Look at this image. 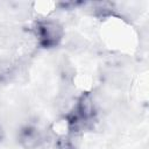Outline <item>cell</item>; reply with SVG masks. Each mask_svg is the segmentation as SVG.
Returning <instances> with one entry per match:
<instances>
[{
	"mask_svg": "<svg viewBox=\"0 0 149 149\" xmlns=\"http://www.w3.org/2000/svg\"><path fill=\"white\" fill-rule=\"evenodd\" d=\"M33 33L37 40V43L43 49H51L57 47L64 36V29L62 24L51 19L37 20L33 26Z\"/></svg>",
	"mask_w": 149,
	"mask_h": 149,
	"instance_id": "6da1fadb",
	"label": "cell"
},
{
	"mask_svg": "<svg viewBox=\"0 0 149 149\" xmlns=\"http://www.w3.org/2000/svg\"><path fill=\"white\" fill-rule=\"evenodd\" d=\"M72 112L78 116V119L81 121L84 127H86L88 123H91L95 116V107L93 104V98L91 93L84 92L78 98Z\"/></svg>",
	"mask_w": 149,
	"mask_h": 149,
	"instance_id": "7a4b0ae2",
	"label": "cell"
},
{
	"mask_svg": "<svg viewBox=\"0 0 149 149\" xmlns=\"http://www.w3.org/2000/svg\"><path fill=\"white\" fill-rule=\"evenodd\" d=\"M17 142L23 149H37L43 143V135L35 126H23L17 133Z\"/></svg>",
	"mask_w": 149,
	"mask_h": 149,
	"instance_id": "3957f363",
	"label": "cell"
},
{
	"mask_svg": "<svg viewBox=\"0 0 149 149\" xmlns=\"http://www.w3.org/2000/svg\"><path fill=\"white\" fill-rule=\"evenodd\" d=\"M55 148L56 149H76L73 142L66 135H62V136L57 137V140L55 142Z\"/></svg>",
	"mask_w": 149,
	"mask_h": 149,
	"instance_id": "277c9868",
	"label": "cell"
},
{
	"mask_svg": "<svg viewBox=\"0 0 149 149\" xmlns=\"http://www.w3.org/2000/svg\"><path fill=\"white\" fill-rule=\"evenodd\" d=\"M12 74V66L9 63L1 64L0 65V80L9 79V76Z\"/></svg>",
	"mask_w": 149,
	"mask_h": 149,
	"instance_id": "5b68a950",
	"label": "cell"
},
{
	"mask_svg": "<svg viewBox=\"0 0 149 149\" xmlns=\"http://www.w3.org/2000/svg\"><path fill=\"white\" fill-rule=\"evenodd\" d=\"M3 137H5V130H3V128H2V126H1V123H0V143L2 142Z\"/></svg>",
	"mask_w": 149,
	"mask_h": 149,
	"instance_id": "8992f818",
	"label": "cell"
}]
</instances>
